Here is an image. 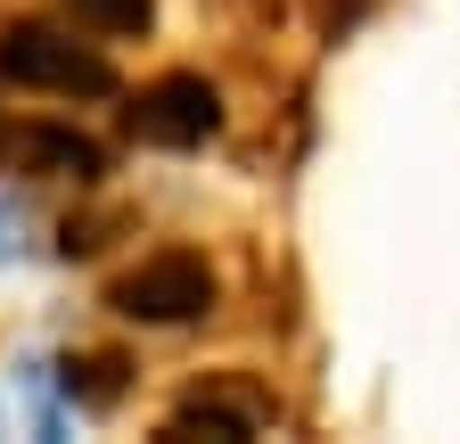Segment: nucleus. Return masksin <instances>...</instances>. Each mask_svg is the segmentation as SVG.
Listing matches in <instances>:
<instances>
[{"mask_svg":"<svg viewBox=\"0 0 460 444\" xmlns=\"http://www.w3.org/2000/svg\"><path fill=\"white\" fill-rule=\"evenodd\" d=\"M0 75L25 91H58V99H107L115 91V67L58 25H9L0 33Z\"/></svg>","mask_w":460,"mask_h":444,"instance_id":"nucleus-1","label":"nucleus"},{"mask_svg":"<svg viewBox=\"0 0 460 444\" xmlns=\"http://www.w3.org/2000/svg\"><path fill=\"white\" fill-rule=\"evenodd\" d=\"M321 17H329V25H354V17H362V0H321Z\"/></svg>","mask_w":460,"mask_h":444,"instance_id":"nucleus-7","label":"nucleus"},{"mask_svg":"<svg viewBox=\"0 0 460 444\" xmlns=\"http://www.w3.org/2000/svg\"><path fill=\"white\" fill-rule=\"evenodd\" d=\"M198 428H206V436H222V444H247V436L263 428V395H222V386L206 395V386H198V395L164 420V436H198Z\"/></svg>","mask_w":460,"mask_h":444,"instance_id":"nucleus-4","label":"nucleus"},{"mask_svg":"<svg viewBox=\"0 0 460 444\" xmlns=\"http://www.w3.org/2000/svg\"><path fill=\"white\" fill-rule=\"evenodd\" d=\"M214 124H222V91L206 75H156L132 99V132L140 140H164V148H198Z\"/></svg>","mask_w":460,"mask_h":444,"instance_id":"nucleus-3","label":"nucleus"},{"mask_svg":"<svg viewBox=\"0 0 460 444\" xmlns=\"http://www.w3.org/2000/svg\"><path fill=\"white\" fill-rule=\"evenodd\" d=\"M66 9H75L91 33H140V25H148V0H66Z\"/></svg>","mask_w":460,"mask_h":444,"instance_id":"nucleus-6","label":"nucleus"},{"mask_svg":"<svg viewBox=\"0 0 460 444\" xmlns=\"http://www.w3.org/2000/svg\"><path fill=\"white\" fill-rule=\"evenodd\" d=\"M0 156L17 164V173H99V148L91 140H75V132H9L0 140Z\"/></svg>","mask_w":460,"mask_h":444,"instance_id":"nucleus-5","label":"nucleus"},{"mask_svg":"<svg viewBox=\"0 0 460 444\" xmlns=\"http://www.w3.org/2000/svg\"><path fill=\"white\" fill-rule=\"evenodd\" d=\"M107 305L124 313V321L172 329V321H198V313L214 305V271H206V255H190V247H164V255L132 263L124 280L107 289Z\"/></svg>","mask_w":460,"mask_h":444,"instance_id":"nucleus-2","label":"nucleus"}]
</instances>
